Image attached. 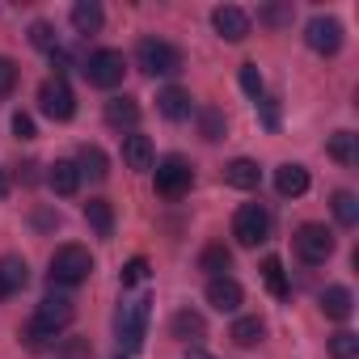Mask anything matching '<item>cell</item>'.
I'll list each match as a JSON object with an SVG mask.
<instances>
[{
    "instance_id": "35",
    "label": "cell",
    "mask_w": 359,
    "mask_h": 359,
    "mask_svg": "<svg viewBox=\"0 0 359 359\" xmlns=\"http://www.w3.org/2000/svg\"><path fill=\"white\" fill-rule=\"evenodd\" d=\"M237 76H241V89L258 102V97H262V72H258V64H241V72H237Z\"/></svg>"
},
{
    "instance_id": "26",
    "label": "cell",
    "mask_w": 359,
    "mask_h": 359,
    "mask_svg": "<svg viewBox=\"0 0 359 359\" xmlns=\"http://www.w3.org/2000/svg\"><path fill=\"white\" fill-rule=\"evenodd\" d=\"M325 152H330L338 165H355V161H359V135H355V131H334L330 144H325Z\"/></svg>"
},
{
    "instance_id": "20",
    "label": "cell",
    "mask_w": 359,
    "mask_h": 359,
    "mask_svg": "<svg viewBox=\"0 0 359 359\" xmlns=\"http://www.w3.org/2000/svg\"><path fill=\"white\" fill-rule=\"evenodd\" d=\"M76 173L89 177V182H106V177H110V161H106V152H102L97 144H85V148L76 152Z\"/></svg>"
},
{
    "instance_id": "1",
    "label": "cell",
    "mask_w": 359,
    "mask_h": 359,
    "mask_svg": "<svg viewBox=\"0 0 359 359\" xmlns=\"http://www.w3.org/2000/svg\"><path fill=\"white\" fill-rule=\"evenodd\" d=\"M135 68L144 76H177L182 72V51L165 39H140L135 47Z\"/></svg>"
},
{
    "instance_id": "39",
    "label": "cell",
    "mask_w": 359,
    "mask_h": 359,
    "mask_svg": "<svg viewBox=\"0 0 359 359\" xmlns=\"http://www.w3.org/2000/svg\"><path fill=\"white\" fill-rule=\"evenodd\" d=\"M13 135H18V140H34V118L18 110V114H13Z\"/></svg>"
},
{
    "instance_id": "21",
    "label": "cell",
    "mask_w": 359,
    "mask_h": 359,
    "mask_svg": "<svg viewBox=\"0 0 359 359\" xmlns=\"http://www.w3.org/2000/svg\"><path fill=\"white\" fill-rule=\"evenodd\" d=\"M321 313H325L330 321H346V317L355 313V296H351V287H342V283L325 287V292H321Z\"/></svg>"
},
{
    "instance_id": "41",
    "label": "cell",
    "mask_w": 359,
    "mask_h": 359,
    "mask_svg": "<svg viewBox=\"0 0 359 359\" xmlns=\"http://www.w3.org/2000/svg\"><path fill=\"white\" fill-rule=\"evenodd\" d=\"M5 195H9V173L0 169V199H5Z\"/></svg>"
},
{
    "instance_id": "9",
    "label": "cell",
    "mask_w": 359,
    "mask_h": 359,
    "mask_svg": "<svg viewBox=\"0 0 359 359\" xmlns=\"http://www.w3.org/2000/svg\"><path fill=\"white\" fill-rule=\"evenodd\" d=\"M304 43L317 55H338L342 51V22L338 18H313L304 26Z\"/></svg>"
},
{
    "instance_id": "37",
    "label": "cell",
    "mask_w": 359,
    "mask_h": 359,
    "mask_svg": "<svg viewBox=\"0 0 359 359\" xmlns=\"http://www.w3.org/2000/svg\"><path fill=\"white\" fill-rule=\"evenodd\" d=\"M18 89V64L9 55H0V97H9Z\"/></svg>"
},
{
    "instance_id": "28",
    "label": "cell",
    "mask_w": 359,
    "mask_h": 359,
    "mask_svg": "<svg viewBox=\"0 0 359 359\" xmlns=\"http://www.w3.org/2000/svg\"><path fill=\"white\" fill-rule=\"evenodd\" d=\"M199 131H203V140H208V144L224 140V131H229V123H224V110H216V106H203V110H199Z\"/></svg>"
},
{
    "instance_id": "40",
    "label": "cell",
    "mask_w": 359,
    "mask_h": 359,
    "mask_svg": "<svg viewBox=\"0 0 359 359\" xmlns=\"http://www.w3.org/2000/svg\"><path fill=\"white\" fill-rule=\"evenodd\" d=\"M34 169H39V165H34V161H26V165H22V173H18V177H22V182H34V177H39V173H34Z\"/></svg>"
},
{
    "instance_id": "23",
    "label": "cell",
    "mask_w": 359,
    "mask_h": 359,
    "mask_svg": "<svg viewBox=\"0 0 359 359\" xmlns=\"http://www.w3.org/2000/svg\"><path fill=\"white\" fill-rule=\"evenodd\" d=\"M102 22H106V13H102L97 0H76V5H72V30L76 34H97Z\"/></svg>"
},
{
    "instance_id": "25",
    "label": "cell",
    "mask_w": 359,
    "mask_h": 359,
    "mask_svg": "<svg viewBox=\"0 0 359 359\" xmlns=\"http://www.w3.org/2000/svg\"><path fill=\"white\" fill-rule=\"evenodd\" d=\"M229 266H233V250L224 245V241H212L203 254H199V271H208L212 279H220V275H229Z\"/></svg>"
},
{
    "instance_id": "2",
    "label": "cell",
    "mask_w": 359,
    "mask_h": 359,
    "mask_svg": "<svg viewBox=\"0 0 359 359\" xmlns=\"http://www.w3.org/2000/svg\"><path fill=\"white\" fill-rule=\"evenodd\" d=\"M89 275H93V258H89L85 245H60V250L51 254V283L76 287V283H85Z\"/></svg>"
},
{
    "instance_id": "18",
    "label": "cell",
    "mask_w": 359,
    "mask_h": 359,
    "mask_svg": "<svg viewBox=\"0 0 359 359\" xmlns=\"http://www.w3.org/2000/svg\"><path fill=\"white\" fill-rule=\"evenodd\" d=\"M275 191H279L283 199H300V195L309 191V169H304V165H292V161L279 165V169H275Z\"/></svg>"
},
{
    "instance_id": "8",
    "label": "cell",
    "mask_w": 359,
    "mask_h": 359,
    "mask_svg": "<svg viewBox=\"0 0 359 359\" xmlns=\"http://www.w3.org/2000/svg\"><path fill=\"white\" fill-rule=\"evenodd\" d=\"M233 237L241 241V245H262L266 237H271V212L262 208V203H245V208H237V216H233Z\"/></svg>"
},
{
    "instance_id": "7",
    "label": "cell",
    "mask_w": 359,
    "mask_h": 359,
    "mask_svg": "<svg viewBox=\"0 0 359 359\" xmlns=\"http://www.w3.org/2000/svg\"><path fill=\"white\" fill-rule=\"evenodd\" d=\"M148 296H140V300H127L123 309H118V317H114V330H118V342H123V351H140V342H144V330H148Z\"/></svg>"
},
{
    "instance_id": "27",
    "label": "cell",
    "mask_w": 359,
    "mask_h": 359,
    "mask_svg": "<svg viewBox=\"0 0 359 359\" xmlns=\"http://www.w3.org/2000/svg\"><path fill=\"white\" fill-rule=\"evenodd\" d=\"M262 334H266L262 317H237V321H233V330H229V338H233L237 346H258V342H262Z\"/></svg>"
},
{
    "instance_id": "17",
    "label": "cell",
    "mask_w": 359,
    "mask_h": 359,
    "mask_svg": "<svg viewBox=\"0 0 359 359\" xmlns=\"http://www.w3.org/2000/svg\"><path fill=\"white\" fill-rule=\"evenodd\" d=\"M224 182H229V187H237V191H258L262 169H258V161L237 156V161H229V165H224Z\"/></svg>"
},
{
    "instance_id": "6",
    "label": "cell",
    "mask_w": 359,
    "mask_h": 359,
    "mask_svg": "<svg viewBox=\"0 0 359 359\" xmlns=\"http://www.w3.org/2000/svg\"><path fill=\"white\" fill-rule=\"evenodd\" d=\"M191 187H195V169H191L187 156H165V161H156V195L182 199Z\"/></svg>"
},
{
    "instance_id": "33",
    "label": "cell",
    "mask_w": 359,
    "mask_h": 359,
    "mask_svg": "<svg viewBox=\"0 0 359 359\" xmlns=\"http://www.w3.org/2000/svg\"><path fill=\"white\" fill-rule=\"evenodd\" d=\"M30 43H34L39 51H55V47H60V34H55L51 22H34V26H30Z\"/></svg>"
},
{
    "instance_id": "24",
    "label": "cell",
    "mask_w": 359,
    "mask_h": 359,
    "mask_svg": "<svg viewBox=\"0 0 359 359\" xmlns=\"http://www.w3.org/2000/svg\"><path fill=\"white\" fill-rule=\"evenodd\" d=\"M85 224L97 237H110L114 233V208H110V199H89L85 203Z\"/></svg>"
},
{
    "instance_id": "5",
    "label": "cell",
    "mask_w": 359,
    "mask_h": 359,
    "mask_svg": "<svg viewBox=\"0 0 359 359\" xmlns=\"http://www.w3.org/2000/svg\"><path fill=\"white\" fill-rule=\"evenodd\" d=\"M39 110H43L47 118H55V123H68V118L76 114V93H72V85H68L60 72L39 85Z\"/></svg>"
},
{
    "instance_id": "42",
    "label": "cell",
    "mask_w": 359,
    "mask_h": 359,
    "mask_svg": "<svg viewBox=\"0 0 359 359\" xmlns=\"http://www.w3.org/2000/svg\"><path fill=\"white\" fill-rule=\"evenodd\" d=\"M187 359H212V355H203V351H191V355H187Z\"/></svg>"
},
{
    "instance_id": "3",
    "label": "cell",
    "mask_w": 359,
    "mask_h": 359,
    "mask_svg": "<svg viewBox=\"0 0 359 359\" xmlns=\"http://www.w3.org/2000/svg\"><path fill=\"white\" fill-rule=\"evenodd\" d=\"M292 250L304 266H321V262L334 258V233L325 224H300L292 233Z\"/></svg>"
},
{
    "instance_id": "12",
    "label": "cell",
    "mask_w": 359,
    "mask_h": 359,
    "mask_svg": "<svg viewBox=\"0 0 359 359\" xmlns=\"http://www.w3.org/2000/svg\"><path fill=\"white\" fill-rule=\"evenodd\" d=\"M241 300H245V292H241V283H237V279H229V275L208 279V304H212L216 313H237V309H241Z\"/></svg>"
},
{
    "instance_id": "10",
    "label": "cell",
    "mask_w": 359,
    "mask_h": 359,
    "mask_svg": "<svg viewBox=\"0 0 359 359\" xmlns=\"http://www.w3.org/2000/svg\"><path fill=\"white\" fill-rule=\"evenodd\" d=\"M72 317H76V304H72L68 296H55V292H51V296H43V300H39V313H34V321H39V325H47L51 334L68 330V325H72Z\"/></svg>"
},
{
    "instance_id": "11",
    "label": "cell",
    "mask_w": 359,
    "mask_h": 359,
    "mask_svg": "<svg viewBox=\"0 0 359 359\" xmlns=\"http://www.w3.org/2000/svg\"><path fill=\"white\" fill-rule=\"evenodd\" d=\"M212 26H216V34H220L224 43H241V39H250V13L237 9V5H220V9H212Z\"/></svg>"
},
{
    "instance_id": "30",
    "label": "cell",
    "mask_w": 359,
    "mask_h": 359,
    "mask_svg": "<svg viewBox=\"0 0 359 359\" xmlns=\"http://www.w3.org/2000/svg\"><path fill=\"white\" fill-rule=\"evenodd\" d=\"M258 271H262V283L271 287V296H279V300H283V296H287V275H283V262H279V258H262V266H258Z\"/></svg>"
},
{
    "instance_id": "31",
    "label": "cell",
    "mask_w": 359,
    "mask_h": 359,
    "mask_svg": "<svg viewBox=\"0 0 359 359\" xmlns=\"http://www.w3.org/2000/svg\"><path fill=\"white\" fill-rule=\"evenodd\" d=\"M330 355H334V359H359V334L338 330V334L330 338Z\"/></svg>"
},
{
    "instance_id": "13",
    "label": "cell",
    "mask_w": 359,
    "mask_h": 359,
    "mask_svg": "<svg viewBox=\"0 0 359 359\" xmlns=\"http://www.w3.org/2000/svg\"><path fill=\"white\" fill-rule=\"evenodd\" d=\"M26 283H30V266H26L22 254H5V258H0V300L18 296Z\"/></svg>"
},
{
    "instance_id": "15",
    "label": "cell",
    "mask_w": 359,
    "mask_h": 359,
    "mask_svg": "<svg viewBox=\"0 0 359 359\" xmlns=\"http://www.w3.org/2000/svg\"><path fill=\"white\" fill-rule=\"evenodd\" d=\"M156 110H161L169 123H182V118H191V114H195V97H191L187 89L169 85V89H161V97H156Z\"/></svg>"
},
{
    "instance_id": "22",
    "label": "cell",
    "mask_w": 359,
    "mask_h": 359,
    "mask_svg": "<svg viewBox=\"0 0 359 359\" xmlns=\"http://www.w3.org/2000/svg\"><path fill=\"white\" fill-rule=\"evenodd\" d=\"M47 187L55 195H76L81 191V173H76V161H55L47 169Z\"/></svg>"
},
{
    "instance_id": "14",
    "label": "cell",
    "mask_w": 359,
    "mask_h": 359,
    "mask_svg": "<svg viewBox=\"0 0 359 359\" xmlns=\"http://www.w3.org/2000/svg\"><path fill=\"white\" fill-rule=\"evenodd\" d=\"M102 118H106V127H114V131H135V123H140V102L135 97H110L106 102V110H102Z\"/></svg>"
},
{
    "instance_id": "16",
    "label": "cell",
    "mask_w": 359,
    "mask_h": 359,
    "mask_svg": "<svg viewBox=\"0 0 359 359\" xmlns=\"http://www.w3.org/2000/svg\"><path fill=\"white\" fill-rule=\"evenodd\" d=\"M169 334H173L177 342H203V338H208V321H203V313H195V309H177L173 321H169Z\"/></svg>"
},
{
    "instance_id": "36",
    "label": "cell",
    "mask_w": 359,
    "mask_h": 359,
    "mask_svg": "<svg viewBox=\"0 0 359 359\" xmlns=\"http://www.w3.org/2000/svg\"><path fill=\"white\" fill-rule=\"evenodd\" d=\"M258 22H262V26H275V30H279V26H292V5H271V9L258 13Z\"/></svg>"
},
{
    "instance_id": "34",
    "label": "cell",
    "mask_w": 359,
    "mask_h": 359,
    "mask_svg": "<svg viewBox=\"0 0 359 359\" xmlns=\"http://www.w3.org/2000/svg\"><path fill=\"white\" fill-rule=\"evenodd\" d=\"M148 279V258H131L123 271H118V283L123 287H135V283H144Z\"/></svg>"
},
{
    "instance_id": "29",
    "label": "cell",
    "mask_w": 359,
    "mask_h": 359,
    "mask_svg": "<svg viewBox=\"0 0 359 359\" xmlns=\"http://www.w3.org/2000/svg\"><path fill=\"white\" fill-rule=\"evenodd\" d=\"M330 208H334V220H338V224H346V229H355V224H359V199H355L351 191H338Z\"/></svg>"
},
{
    "instance_id": "32",
    "label": "cell",
    "mask_w": 359,
    "mask_h": 359,
    "mask_svg": "<svg viewBox=\"0 0 359 359\" xmlns=\"http://www.w3.org/2000/svg\"><path fill=\"white\" fill-rule=\"evenodd\" d=\"M55 338H60V334H51V330H47V325H39L34 317H30V325L22 330V342H26L30 351H43V346H51Z\"/></svg>"
},
{
    "instance_id": "19",
    "label": "cell",
    "mask_w": 359,
    "mask_h": 359,
    "mask_svg": "<svg viewBox=\"0 0 359 359\" xmlns=\"http://www.w3.org/2000/svg\"><path fill=\"white\" fill-rule=\"evenodd\" d=\"M152 156H156V152H152V140H148V135H135V131L123 135V165H127V169L144 173V169H152Z\"/></svg>"
},
{
    "instance_id": "38",
    "label": "cell",
    "mask_w": 359,
    "mask_h": 359,
    "mask_svg": "<svg viewBox=\"0 0 359 359\" xmlns=\"http://www.w3.org/2000/svg\"><path fill=\"white\" fill-rule=\"evenodd\" d=\"M258 110H262V127L279 131V97H258Z\"/></svg>"
},
{
    "instance_id": "4",
    "label": "cell",
    "mask_w": 359,
    "mask_h": 359,
    "mask_svg": "<svg viewBox=\"0 0 359 359\" xmlns=\"http://www.w3.org/2000/svg\"><path fill=\"white\" fill-rule=\"evenodd\" d=\"M81 72H85V81H89V85H97V89H114V85H123L127 60H123V51L102 47V51H93V55L81 64Z\"/></svg>"
}]
</instances>
